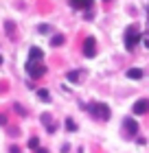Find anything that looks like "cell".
<instances>
[{
	"instance_id": "1",
	"label": "cell",
	"mask_w": 149,
	"mask_h": 153,
	"mask_svg": "<svg viewBox=\"0 0 149 153\" xmlns=\"http://www.w3.org/2000/svg\"><path fill=\"white\" fill-rule=\"evenodd\" d=\"M88 109L92 112L94 118H99V120H108L110 118V107L105 105V103H92V105H88Z\"/></svg>"
},
{
	"instance_id": "2",
	"label": "cell",
	"mask_w": 149,
	"mask_h": 153,
	"mask_svg": "<svg viewBox=\"0 0 149 153\" xmlns=\"http://www.w3.org/2000/svg\"><path fill=\"white\" fill-rule=\"evenodd\" d=\"M138 42H140V33H138V29H136V26H130V29L125 31V48H127V51H134Z\"/></svg>"
},
{
	"instance_id": "3",
	"label": "cell",
	"mask_w": 149,
	"mask_h": 153,
	"mask_svg": "<svg viewBox=\"0 0 149 153\" xmlns=\"http://www.w3.org/2000/svg\"><path fill=\"white\" fill-rule=\"evenodd\" d=\"M26 72H29L31 79H40V76L46 74V68L42 66L40 61H29V64H26Z\"/></svg>"
},
{
	"instance_id": "4",
	"label": "cell",
	"mask_w": 149,
	"mask_h": 153,
	"mask_svg": "<svg viewBox=\"0 0 149 153\" xmlns=\"http://www.w3.org/2000/svg\"><path fill=\"white\" fill-rule=\"evenodd\" d=\"M94 53H97L94 37H86V39H83V55H86V57H94Z\"/></svg>"
},
{
	"instance_id": "5",
	"label": "cell",
	"mask_w": 149,
	"mask_h": 153,
	"mask_svg": "<svg viewBox=\"0 0 149 153\" xmlns=\"http://www.w3.org/2000/svg\"><path fill=\"white\" fill-rule=\"evenodd\" d=\"M149 112V101L147 99H140L134 103V114H147Z\"/></svg>"
},
{
	"instance_id": "6",
	"label": "cell",
	"mask_w": 149,
	"mask_h": 153,
	"mask_svg": "<svg viewBox=\"0 0 149 153\" xmlns=\"http://www.w3.org/2000/svg\"><path fill=\"white\" fill-rule=\"evenodd\" d=\"M125 131L130 136H136L138 134V123L134 120V118H125Z\"/></svg>"
},
{
	"instance_id": "7",
	"label": "cell",
	"mask_w": 149,
	"mask_h": 153,
	"mask_svg": "<svg viewBox=\"0 0 149 153\" xmlns=\"http://www.w3.org/2000/svg\"><path fill=\"white\" fill-rule=\"evenodd\" d=\"M70 4H73L75 9H90L92 0H70Z\"/></svg>"
},
{
	"instance_id": "8",
	"label": "cell",
	"mask_w": 149,
	"mask_h": 153,
	"mask_svg": "<svg viewBox=\"0 0 149 153\" xmlns=\"http://www.w3.org/2000/svg\"><path fill=\"white\" fill-rule=\"evenodd\" d=\"M44 57V53L40 51V48H31V55H29V61H40Z\"/></svg>"
},
{
	"instance_id": "9",
	"label": "cell",
	"mask_w": 149,
	"mask_h": 153,
	"mask_svg": "<svg viewBox=\"0 0 149 153\" xmlns=\"http://www.w3.org/2000/svg\"><path fill=\"white\" fill-rule=\"evenodd\" d=\"M4 31H7L9 37H13V35H16V24H13L11 20H7V22H4Z\"/></svg>"
},
{
	"instance_id": "10",
	"label": "cell",
	"mask_w": 149,
	"mask_h": 153,
	"mask_svg": "<svg viewBox=\"0 0 149 153\" xmlns=\"http://www.w3.org/2000/svg\"><path fill=\"white\" fill-rule=\"evenodd\" d=\"M79 76H81V70H70V72L66 74V79H68L70 83H75V81H79Z\"/></svg>"
},
{
	"instance_id": "11",
	"label": "cell",
	"mask_w": 149,
	"mask_h": 153,
	"mask_svg": "<svg viewBox=\"0 0 149 153\" xmlns=\"http://www.w3.org/2000/svg\"><path fill=\"white\" fill-rule=\"evenodd\" d=\"M127 76H130V79H140L143 70H140V68H132V70H127Z\"/></svg>"
},
{
	"instance_id": "12",
	"label": "cell",
	"mask_w": 149,
	"mask_h": 153,
	"mask_svg": "<svg viewBox=\"0 0 149 153\" xmlns=\"http://www.w3.org/2000/svg\"><path fill=\"white\" fill-rule=\"evenodd\" d=\"M64 39H66L64 35H53V37H51V44H53V46H61Z\"/></svg>"
},
{
	"instance_id": "13",
	"label": "cell",
	"mask_w": 149,
	"mask_h": 153,
	"mask_svg": "<svg viewBox=\"0 0 149 153\" xmlns=\"http://www.w3.org/2000/svg\"><path fill=\"white\" fill-rule=\"evenodd\" d=\"M37 96L42 101H51V94H48V90H37Z\"/></svg>"
},
{
	"instance_id": "14",
	"label": "cell",
	"mask_w": 149,
	"mask_h": 153,
	"mask_svg": "<svg viewBox=\"0 0 149 153\" xmlns=\"http://www.w3.org/2000/svg\"><path fill=\"white\" fill-rule=\"evenodd\" d=\"M66 129H68V131H75V129H77V125H75L73 118H66Z\"/></svg>"
},
{
	"instance_id": "15",
	"label": "cell",
	"mask_w": 149,
	"mask_h": 153,
	"mask_svg": "<svg viewBox=\"0 0 149 153\" xmlns=\"http://www.w3.org/2000/svg\"><path fill=\"white\" fill-rule=\"evenodd\" d=\"M40 147V140H37V138H31V140H29V149H37Z\"/></svg>"
},
{
	"instance_id": "16",
	"label": "cell",
	"mask_w": 149,
	"mask_h": 153,
	"mask_svg": "<svg viewBox=\"0 0 149 153\" xmlns=\"http://www.w3.org/2000/svg\"><path fill=\"white\" fill-rule=\"evenodd\" d=\"M37 31H40V33H51V26H48V24H40Z\"/></svg>"
},
{
	"instance_id": "17",
	"label": "cell",
	"mask_w": 149,
	"mask_h": 153,
	"mask_svg": "<svg viewBox=\"0 0 149 153\" xmlns=\"http://www.w3.org/2000/svg\"><path fill=\"white\" fill-rule=\"evenodd\" d=\"M0 125H7V116L4 114H0Z\"/></svg>"
},
{
	"instance_id": "18",
	"label": "cell",
	"mask_w": 149,
	"mask_h": 153,
	"mask_svg": "<svg viewBox=\"0 0 149 153\" xmlns=\"http://www.w3.org/2000/svg\"><path fill=\"white\" fill-rule=\"evenodd\" d=\"M35 151H37V153H48L46 149H40V147H37V149H35Z\"/></svg>"
},
{
	"instance_id": "19",
	"label": "cell",
	"mask_w": 149,
	"mask_h": 153,
	"mask_svg": "<svg viewBox=\"0 0 149 153\" xmlns=\"http://www.w3.org/2000/svg\"><path fill=\"white\" fill-rule=\"evenodd\" d=\"M145 46H147V48H149V37H145Z\"/></svg>"
},
{
	"instance_id": "20",
	"label": "cell",
	"mask_w": 149,
	"mask_h": 153,
	"mask_svg": "<svg viewBox=\"0 0 149 153\" xmlns=\"http://www.w3.org/2000/svg\"><path fill=\"white\" fill-rule=\"evenodd\" d=\"M0 64H2V55H0Z\"/></svg>"
},
{
	"instance_id": "21",
	"label": "cell",
	"mask_w": 149,
	"mask_h": 153,
	"mask_svg": "<svg viewBox=\"0 0 149 153\" xmlns=\"http://www.w3.org/2000/svg\"><path fill=\"white\" fill-rule=\"evenodd\" d=\"M105 2H110V0H105Z\"/></svg>"
}]
</instances>
